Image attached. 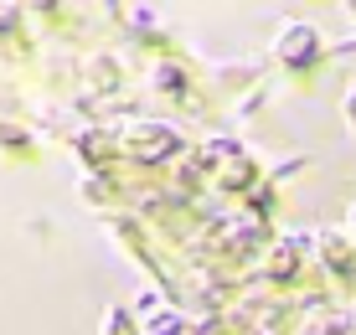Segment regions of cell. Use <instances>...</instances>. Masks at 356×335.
Returning a JSON list of instances; mask_svg holds the SVG:
<instances>
[{"instance_id":"obj_1","label":"cell","mask_w":356,"mask_h":335,"mask_svg":"<svg viewBox=\"0 0 356 335\" xmlns=\"http://www.w3.org/2000/svg\"><path fill=\"white\" fill-rule=\"evenodd\" d=\"M274 52H279L284 67H310V62L325 52V42H321V31H315L310 21H289V26H279V36H274Z\"/></svg>"},{"instance_id":"obj_2","label":"cell","mask_w":356,"mask_h":335,"mask_svg":"<svg viewBox=\"0 0 356 335\" xmlns=\"http://www.w3.org/2000/svg\"><path fill=\"white\" fill-rule=\"evenodd\" d=\"M321 247H325V263L330 268H346V247H341L336 232H321Z\"/></svg>"},{"instance_id":"obj_3","label":"cell","mask_w":356,"mask_h":335,"mask_svg":"<svg viewBox=\"0 0 356 335\" xmlns=\"http://www.w3.org/2000/svg\"><path fill=\"white\" fill-rule=\"evenodd\" d=\"M145 335H181V315H155L145 325Z\"/></svg>"},{"instance_id":"obj_4","label":"cell","mask_w":356,"mask_h":335,"mask_svg":"<svg viewBox=\"0 0 356 335\" xmlns=\"http://www.w3.org/2000/svg\"><path fill=\"white\" fill-rule=\"evenodd\" d=\"M108 335H134L129 320H124V309H108Z\"/></svg>"},{"instance_id":"obj_5","label":"cell","mask_w":356,"mask_h":335,"mask_svg":"<svg viewBox=\"0 0 356 335\" xmlns=\"http://www.w3.org/2000/svg\"><path fill=\"white\" fill-rule=\"evenodd\" d=\"M341 114H346V124H351V129H356V88L346 93V104H341Z\"/></svg>"},{"instance_id":"obj_6","label":"cell","mask_w":356,"mask_h":335,"mask_svg":"<svg viewBox=\"0 0 356 335\" xmlns=\"http://www.w3.org/2000/svg\"><path fill=\"white\" fill-rule=\"evenodd\" d=\"M346 10H351V16H356V0H346Z\"/></svg>"},{"instance_id":"obj_7","label":"cell","mask_w":356,"mask_h":335,"mask_svg":"<svg viewBox=\"0 0 356 335\" xmlns=\"http://www.w3.org/2000/svg\"><path fill=\"white\" fill-rule=\"evenodd\" d=\"M351 217H356V202H351Z\"/></svg>"}]
</instances>
